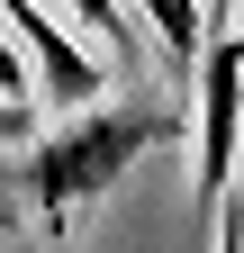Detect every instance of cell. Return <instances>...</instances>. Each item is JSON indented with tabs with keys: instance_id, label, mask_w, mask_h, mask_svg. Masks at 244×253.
Instances as JSON below:
<instances>
[{
	"instance_id": "obj_1",
	"label": "cell",
	"mask_w": 244,
	"mask_h": 253,
	"mask_svg": "<svg viewBox=\"0 0 244 253\" xmlns=\"http://www.w3.org/2000/svg\"><path fill=\"white\" fill-rule=\"evenodd\" d=\"M172 136V109H90L81 126H54V136H37V154H27V199H37V217L45 226H73V217L100 199V190L127 172V163H145Z\"/></svg>"
},
{
	"instance_id": "obj_2",
	"label": "cell",
	"mask_w": 244,
	"mask_h": 253,
	"mask_svg": "<svg viewBox=\"0 0 244 253\" xmlns=\"http://www.w3.org/2000/svg\"><path fill=\"white\" fill-rule=\"evenodd\" d=\"M199 190L208 199H226V172H235V136H244V45L235 37H208L199 63Z\"/></svg>"
},
{
	"instance_id": "obj_3",
	"label": "cell",
	"mask_w": 244,
	"mask_h": 253,
	"mask_svg": "<svg viewBox=\"0 0 244 253\" xmlns=\"http://www.w3.org/2000/svg\"><path fill=\"white\" fill-rule=\"evenodd\" d=\"M0 18H9L18 37H27V54H37V73H45V100H54V109H81V100H100V82H109V73L90 63V45H81V37H64V27L37 9V0H0Z\"/></svg>"
},
{
	"instance_id": "obj_4",
	"label": "cell",
	"mask_w": 244,
	"mask_h": 253,
	"mask_svg": "<svg viewBox=\"0 0 244 253\" xmlns=\"http://www.w3.org/2000/svg\"><path fill=\"white\" fill-rule=\"evenodd\" d=\"M73 18H81L90 37H100V45H118V54L136 63V45H145V37H136V18L118 9V0H73Z\"/></svg>"
},
{
	"instance_id": "obj_5",
	"label": "cell",
	"mask_w": 244,
	"mask_h": 253,
	"mask_svg": "<svg viewBox=\"0 0 244 253\" xmlns=\"http://www.w3.org/2000/svg\"><path fill=\"white\" fill-rule=\"evenodd\" d=\"M145 9H154V27H163V45H172L181 63L199 54V9H190V0H145Z\"/></svg>"
},
{
	"instance_id": "obj_6",
	"label": "cell",
	"mask_w": 244,
	"mask_h": 253,
	"mask_svg": "<svg viewBox=\"0 0 244 253\" xmlns=\"http://www.w3.org/2000/svg\"><path fill=\"white\" fill-rule=\"evenodd\" d=\"M18 136H37V109H27V100H0V145H18Z\"/></svg>"
},
{
	"instance_id": "obj_7",
	"label": "cell",
	"mask_w": 244,
	"mask_h": 253,
	"mask_svg": "<svg viewBox=\"0 0 244 253\" xmlns=\"http://www.w3.org/2000/svg\"><path fill=\"white\" fill-rule=\"evenodd\" d=\"M226 217H217V253H244V199H217Z\"/></svg>"
},
{
	"instance_id": "obj_8",
	"label": "cell",
	"mask_w": 244,
	"mask_h": 253,
	"mask_svg": "<svg viewBox=\"0 0 244 253\" xmlns=\"http://www.w3.org/2000/svg\"><path fill=\"white\" fill-rule=\"evenodd\" d=\"M0 100H27V63H18L9 45H0Z\"/></svg>"
}]
</instances>
